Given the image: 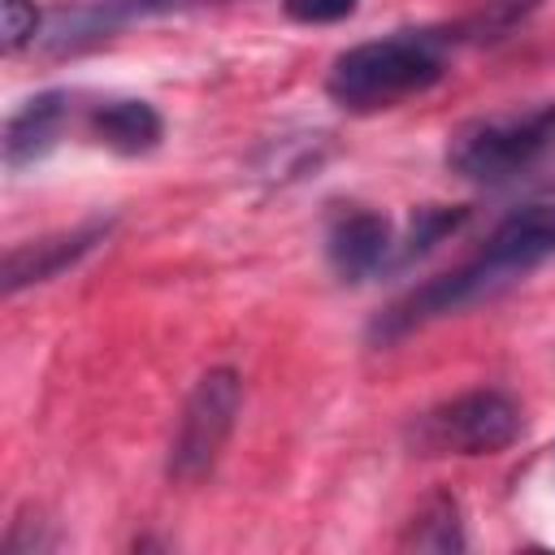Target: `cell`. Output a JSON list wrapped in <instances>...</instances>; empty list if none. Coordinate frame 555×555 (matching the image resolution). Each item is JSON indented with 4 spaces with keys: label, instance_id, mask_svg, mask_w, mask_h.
Returning <instances> with one entry per match:
<instances>
[{
    "label": "cell",
    "instance_id": "1",
    "mask_svg": "<svg viewBox=\"0 0 555 555\" xmlns=\"http://www.w3.org/2000/svg\"><path fill=\"white\" fill-rule=\"evenodd\" d=\"M551 256H555V195L520 204L516 212H507L490 230L486 247L473 260L455 264L451 273L429 278L425 286H416L399 304H390L377 317L373 338L395 343V338L412 334L425 321H438L447 312H460L468 304H481V299L499 295L503 286L520 282L525 273H533L538 264H546Z\"/></svg>",
    "mask_w": 555,
    "mask_h": 555
},
{
    "label": "cell",
    "instance_id": "2",
    "mask_svg": "<svg viewBox=\"0 0 555 555\" xmlns=\"http://www.w3.org/2000/svg\"><path fill=\"white\" fill-rule=\"evenodd\" d=\"M442 74V39L425 30H399L338 52L325 74V91L347 113H382L412 95H425Z\"/></svg>",
    "mask_w": 555,
    "mask_h": 555
},
{
    "label": "cell",
    "instance_id": "3",
    "mask_svg": "<svg viewBox=\"0 0 555 555\" xmlns=\"http://www.w3.org/2000/svg\"><path fill=\"white\" fill-rule=\"evenodd\" d=\"M555 143V100L516 113H490L464 121L447 143V165L481 186H499L525 173Z\"/></svg>",
    "mask_w": 555,
    "mask_h": 555
},
{
    "label": "cell",
    "instance_id": "4",
    "mask_svg": "<svg viewBox=\"0 0 555 555\" xmlns=\"http://www.w3.org/2000/svg\"><path fill=\"white\" fill-rule=\"evenodd\" d=\"M525 429V412L507 390H464L421 412L408 429L416 455H494Z\"/></svg>",
    "mask_w": 555,
    "mask_h": 555
},
{
    "label": "cell",
    "instance_id": "5",
    "mask_svg": "<svg viewBox=\"0 0 555 555\" xmlns=\"http://www.w3.org/2000/svg\"><path fill=\"white\" fill-rule=\"evenodd\" d=\"M238 408H243L238 373L208 369L182 403V416H178V429L169 442V464H165L169 481H199L212 473V464L221 460V451L234 434Z\"/></svg>",
    "mask_w": 555,
    "mask_h": 555
},
{
    "label": "cell",
    "instance_id": "6",
    "mask_svg": "<svg viewBox=\"0 0 555 555\" xmlns=\"http://www.w3.org/2000/svg\"><path fill=\"white\" fill-rule=\"evenodd\" d=\"M108 230H113V221H87V225L56 230V234H43V238L9 247L4 251V295H17V291H26L35 282H48V278L65 273L91 247H100L108 238Z\"/></svg>",
    "mask_w": 555,
    "mask_h": 555
},
{
    "label": "cell",
    "instance_id": "7",
    "mask_svg": "<svg viewBox=\"0 0 555 555\" xmlns=\"http://www.w3.org/2000/svg\"><path fill=\"white\" fill-rule=\"evenodd\" d=\"M65 121H69V95L65 91H39V95L22 100L4 121V139H0L4 143V169L17 173V169L43 160L56 147Z\"/></svg>",
    "mask_w": 555,
    "mask_h": 555
},
{
    "label": "cell",
    "instance_id": "8",
    "mask_svg": "<svg viewBox=\"0 0 555 555\" xmlns=\"http://www.w3.org/2000/svg\"><path fill=\"white\" fill-rule=\"evenodd\" d=\"M390 247H395L390 221L373 208L343 212L325 234V256L343 282H364L369 273H377L386 264Z\"/></svg>",
    "mask_w": 555,
    "mask_h": 555
},
{
    "label": "cell",
    "instance_id": "9",
    "mask_svg": "<svg viewBox=\"0 0 555 555\" xmlns=\"http://www.w3.org/2000/svg\"><path fill=\"white\" fill-rule=\"evenodd\" d=\"M87 126H91L95 143H104L117 156H147L160 143V134H165V121H160V113L147 100H108V104H95V113H91Z\"/></svg>",
    "mask_w": 555,
    "mask_h": 555
},
{
    "label": "cell",
    "instance_id": "10",
    "mask_svg": "<svg viewBox=\"0 0 555 555\" xmlns=\"http://www.w3.org/2000/svg\"><path fill=\"white\" fill-rule=\"evenodd\" d=\"M403 546L416 551H460L464 546V525H460V503L451 494H429L416 516L408 520Z\"/></svg>",
    "mask_w": 555,
    "mask_h": 555
},
{
    "label": "cell",
    "instance_id": "11",
    "mask_svg": "<svg viewBox=\"0 0 555 555\" xmlns=\"http://www.w3.org/2000/svg\"><path fill=\"white\" fill-rule=\"evenodd\" d=\"M464 217H468V208H442V204H425V208H416L412 221H408V238H403V247H399V260L408 264V260L425 256L438 238L455 234Z\"/></svg>",
    "mask_w": 555,
    "mask_h": 555
},
{
    "label": "cell",
    "instance_id": "12",
    "mask_svg": "<svg viewBox=\"0 0 555 555\" xmlns=\"http://www.w3.org/2000/svg\"><path fill=\"white\" fill-rule=\"evenodd\" d=\"M0 17H4V52H22L26 43H35L39 30L35 0H0Z\"/></svg>",
    "mask_w": 555,
    "mask_h": 555
},
{
    "label": "cell",
    "instance_id": "13",
    "mask_svg": "<svg viewBox=\"0 0 555 555\" xmlns=\"http://www.w3.org/2000/svg\"><path fill=\"white\" fill-rule=\"evenodd\" d=\"M282 4L304 26H330V22H343L347 13H356V0H282Z\"/></svg>",
    "mask_w": 555,
    "mask_h": 555
},
{
    "label": "cell",
    "instance_id": "14",
    "mask_svg": "<svg viewBox=\"0 0 555 555\" xmlns=\"http://www.w3.org/2000/svg\"><path fill=\"white\" fill-rule=\"evenodd\" d=\"M529 4H538V0H486V9L494 13V22H512V17L525 13Z\"/></svg>",
    "mask_w": 555,
    "mask_h": 555
},
{
    "label": "cell",
    "instance_id": "15",
    "mask_svg": "<svg viewBox=\"0 0 555 555\" xmlns=\"http://www.w3.org/2000/svg\"><path fill=\"white\" fill-rule=\"evenodd\" d=\"M108 9H173L182 0H104Z\"/></svg>",
    "mask_w": 555,
    "mask_h": 555
}]
</instances>
